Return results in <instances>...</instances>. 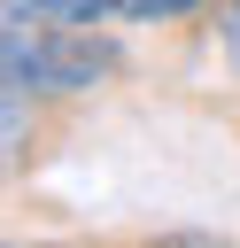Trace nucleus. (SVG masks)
Instances as JSON below:
<instances>
[{"instance_id":"f257e3e1","label":"nucleus","mask_w":240,"mask_h":248,"mask_svg":"<svg viewBox=\"0 0 240 248\" xmlns=\"http://www.w3.org/2000/svg\"><path fill=\"white\" fill-rule=\"evenodd\" d=\"M108 70H116V46L93 39V31H77V23H62V31H46V39L8 31V93H23V85L77 93V85H93V78H108Z\"/></svg>"},{"instance_id":"f03ea898","label":"nucleus","mask_w":240,"mask_h":248,"mask_svg":"<svg viewBox=\"0 0 240 248\" xmlns=\"http://www.w3.org/2000/svg\"><path fill=\"white\" fill-rule=\"evenodd\" d=\"M31 8H46V16H62V23H93V16L116 8V0H31Z\"/></svg>"},{"instance_id":"7ed1b4c3","label":"nucleus","mask_w":240,"mask_h":248,"mask_svg":"<svg viewBox=\"0 0 240 248\" xmlns=\"http://www.w3.org/2000/svg\"><path fill=\"white\" fill-rule=\"evenodd\" d=\"M124 16H139V23H163V16H186V8H201V0H116Z\"/></svg>"},{"instance_id":"20e7f679","label":"nucleus","mask_w":240,"mask_h":248,"mask_svg":"<svg viewBox=\"0 0 240 248\" xmlns=\"http://www.w3.org/2000/svg\"><path fill=\"white\" fill-rule=\"evenodd\" d=\"M217 39H225V62H232V78H240V0H225V16H217Z\"/></svg>"},{"instance_id":"39448f33","label":"nucleus","mask_w":240,"mask_h":248,"mask_svg":"<svg viewBox=\"0 0 240 248\" xmlns=\"http://www.w3.org/2000/svg\"><path fill=\"white\" fill-rule=\"evenodd\" d=\"M155 248H225L217 232H170V240H155Z\"/></svg>"}]
</instances>
